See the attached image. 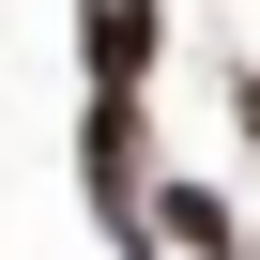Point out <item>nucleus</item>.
Here are the masks:
<instances>
[{
    "mask_svg": "<svg viewBox=\"0 0 260 260\" xmlns=\"http://www.w3.org/2000/svg\"><path fill=\"white\" fill-rule=\"evenodd\" d=\"M138 61H153V0H92V77L122 92Z\"/></svg>",
    "mask_w": 260,
    "mask_h": 260,
    "instance_id": "obj_1",
    "label": "nucleus"
}]
</instances>
